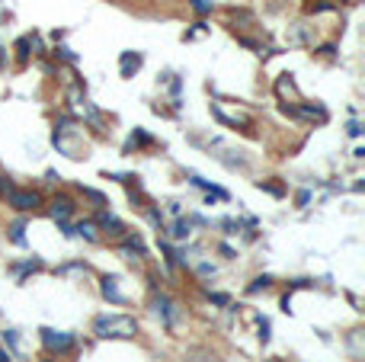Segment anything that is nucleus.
I'll return each instance as SVG.
<instances>
[{
    "label": "nucleus",
    "mask_w": 365,
    "mask_h": 362,
    "mask_svg": "<svg viewBox=\"0 0 365 362\" xmlns=\"http://www.w3.org/2000/svg\"><path fill=\"white\" fill-rule=\"evenodd\" d=\"M93 334L102 340H132L138 334V321L128 314H102L93 321Z\"/></svg>",
    "instance_id": "nucleus-1"
},
{
    "label": "nucleus",
    "mask_w": 365,
    "mask_h": 362,
    "mask_svg": "<svg viewBox=\"0 0 365 362\" xmlns=\"http://www.w3.org/2000/svg\"><path fill=\"white\" fill-rule=\"evenodd\" d=\"M51 142H55V148L61 151V154H68L70 161H80V157H87V144H83V138L77 135V129H70V125H55V135H51Z\"/></svg>",
    "instance_id": "nucleus-2"
},
{
    "label": "nucleus",
    "mask_w": 365,
    "mask_h": 362,
    "mask_svg": "<svg viewBox=\"0 0 365 362\" xmlns=\"http://www.w3.org/2000/svg\"><path fill=\"white\" fill-rule=\"evenodd\" d=\"M6 206H13L16 212H36V208L42 206V196H38L36 189H16L13 186L10 193H6Z\"/></svg>",
    "instance_id": "nucleus-3"
},
{
    "label": "nucleus",
    "mask_w": 365,
    "mask_h": 362,
    "mask_svg": "<svg viewBox=\"0 0 365 362\" xmlns=\"http://www.w3.org/2000/svg\"><path fill=\"white\" fill-rule=\"evenodd\" d=\"M42 343H45V349H48V353H70V349H74V334L45 327L42 330Z\"/></svg>",
    "instance_id": "nucleus-4"
},
{
    "label": "nucleus",
    "mask_w": 365,
    "mask_h": 362,
    "mask_svg": "<svg viewBox=\"0 0 365 362\" xmlns=\"http://www.w3.org/2000/svg\"><path fill=\"white\" fill-rule=\"evenodd\" d=\"M154 314H157L160 321L173 330L176 327V321H179V304L173 302V298H166V295H157L154 298Z\"/></svg>",
    "instance_id": "nucleus-5"
},
{
    "label": "nucleus",
    "mask_w": 365,
    "mask_h": 362,
    "mask_svg": "<svg viewBox=\"0 0 365 362\" xmlns=\"http://www.w3.org/2000/svg\"><path fill=\"white\" fill-rule=\"evenodd\" d=\"M96 228H100V231H106L112 240L125 238V225H122L115 215H109V212H100V218H96Z\"/></svg>",
    "instance_id": "nucleus-6"
},
{
    "label": "nucleus",
    "mask_w": 365,
    "mask_h": 362,
    "mask_svg": "<svg viewBox=\"0 0 365 362\" xmlns=\"http://www.w3.org/2000/svg\"><path fill=\"white\" fill-rule=\"evenodd\" d=\"M48 215H51L55 221H61V225H64V221L74 215V202H70L68 196H61V199H55V202L48 206Z\"/></svg>",
    "instance_id": "nucleus-7"
},
{
    "label": "nucleus",
    "mask_w": 365,
    "mask_h": 362,
    "mask_svg": "<svg viewBox=\"0 0 365 362\" xmlns=\"http://www.w3.org/2000/svg\"><path fill=\"white\" fill-rule=\"evenodd\" d=\"M186 362H221V356L208 346H192L189 353H186Z\"/></svg>",
    "instance_id": "nucleus-8"
},
{
    "label": "nucleus",
    "mask_w": 365,
    "mask_h": 362,
    "mask_svg": "<svg viewBox=\"0 0 365 362\" xmlns=\"http://www.w3.org/2000/svg\"><path fill=\"white\" fill-rule=\"evenodd\" d=\"M102 295H106L109 302H115V304H125V295L119 292V279H115V276L102 279Z\"/></svg>",
    "instance_id": "nucleus-9"
},
{
    "label": "nucleus",
    "mask_w": 365,
    "mask_h": 362,
    "mask_svg": "<svg viewBox=\"0 0 365 362\" xmlns=\"http://www.w3.org/2000/svg\"><path fill=\"white\" fill-rule=\"evenodd\" d=\"M141 61H144V58H141L138 52H125V55H122V78H132V74L141 68Z\"/></svg>",
    "instance_id": "nucleus-10"
},
{
    "label": "nucleus",
    "mask_w": 365,
    "mask_h": 362,
    "mask_svg": "<svg viewBox=\"0 0 365 362\" xmlns=\"http://www.w3.org/2000/svg\"><path fill=\"white\" fill-rule=\"evenodd\" d=\"M100 228H96V221H80L77 228H70V234H77V238H83V240H100Z\"/></svg>",
    "instance_id": "nucleus-11"
},
{
    "label": "nucleus",
    "mask_w": 365,
    "mask_h": 362,
    "mask_svg": "<svg viewBox=\"0 0 365 362\" xmlns=\"http://www.w3.org/2000/svg\"><path fill=\"white\" fill-rule=\"evenodd\" d=\"M141 144H151V138H147V132L134 129V132H132V138H128V142H125V154H132V151H138Z\"/></svg>",
    "instance_id": "nucleus-12"
},
{
    "label": "nucleus",
    "mask_w": 365,
    "mask_h": 362,
    "mask_svg": "<svg viewBox=\"0 0 365 362\" xmlns=\"http://www.w3.org/2000/svg\"><path fill=\"white\" fill-rule=\"evenodd\" d=\"M189 234H192V221H189V218H179L176 225H173L170 238H173V240H189Z\"/></svg>",
    "instance_id": "nucleus-13"
},
{
    "label": "nucleus",
    "mask_w": 365,
    "mask_h": 362,
    "mask_svg": "<svg viewBox=\"0 0 365 362\" xmlns=\"http://www.w3.org/2000/svg\"><path fill=\"white\" fill-rule=\"evenodd\" d=\"M349 353H352V359H362V330H352L349 334Z\"/></svg>",
    "instance_id": "nucleus-14"
},
{
    "label": "nucleus",
    "mask_w": 365,
    "mask_h": 362,
    "mask_svg": "<svg viewBox=\"0 0 365 362\" xmlns=\"http://www.w3.org/2000/svg\"><path fill=\"white\" fill-rule=\"evenodd\" d=\"M301 116H307V119H317V122H327V110L324 106H301Z\"/></svg>",
    "instance_id": "nucleus-15"
},
{
    "label": "nucleus",
    "mask_w": 365,
    "mask_h": 362,
    "mask_svg": "<svg viewBox=\"0 0 365 362\" xmlns=\"http://www.w3.org/2000/svg\"><path fill=\"white\" fill-rule=\"evenodd\" d=\"M275 90L282 93V97H295V84H292V74H282L279 84H275Z\"/></svg>",
    "instance_id": "nucleus-16"
},
{
    "label": "nucleus",
    "mask_w": 365,
    "mask_h": 362,
    "mask_svg": "<svg viewBox=\"0 0 365 362\" xmlns=\"http://www.w3.org/2000/svg\"><path fill=\"white\" fill-rule=\"evenodd\" d=\"M269 285H273V279H269V276H256L253 282H250V289H247V292H250V295H256V292H266Z\"/></svg>",
    "instance_id": "nucleus-17"
},
{
    "label": "nucleus",
    "mask_w": 365,
    "mask_h": 362,
    "mask_svg": "<svg viewBox=\"0 0 365 362\" xmlns=\"http://www.w3.org/2000/svg\"><path fill=\"white\" fill-rule=\"evenodd\" d=\"M26 225H23V221H16V225H10V240H13V244H26Z\"/></svg>",
    "instance_id": "nucleus-18"
},
{
    "label": "nucleus",
    "mask_w": 365,
    "mask_h": 362,
    "mask_svg": "<svg viewBox=\"0 0 365 362\" xmlns=\"http://www.w3.org/2000/svg\"><path fill=\"white\" fill-rule=\"evenodd\" d=\"M83 196H87L90 202H96V206H100V208L106 206V199H102V193H96V189H87V186H83Z\"/></svg>",
    "instance_id": "nucleus-19"
},
{
    "label": "nucleus",
    "mask_w": 365,
    "mask_h": 362,
    "mask_svg": "<svg viewBox=\"0 0 365 362\" xmlns=\"http://www.w3.org/2000/svg\"><path fill=\"white\" fill-rule=\"evenodd\" d=\"M192 10L196 14H211V0H192Z\"/></svg>",
    "instance_id": "nucleus-20"
},
{
    "label": "nucleus",
    "mask_w": 365,
    "mask_h": 362,
    "mask_svg": "<svg viewBox=\"0 0 365 362\" xmlns=\"http://www.w3.org/2000/svg\"><path fill=\"white\" fill-rule=\"evenodd\" d=\"M4 343H10V346L16 349V346H19V334H16V330H6V334H4Z\"/></svg>",
    "instance_id": "nucleus-21"
},
{
    "label": "nucleus",
    "mask_w": 365,
    "mask_h": 362,
    "mask_svg": "<svg viewBox=\"0 0 365 362\" xmlns=\"http://www.w3.org/2000/svg\"><path fill=\"white\" fill-rule=\"evenodd\" d=\"M10 189H13L10 176H4V174H0V196H4V199H6V193H10Z\"/></svg>",
    "instance_id": "nucleus-22"
},
{
    "label": "nucleus",
    "mask_w": 365,
    "mask_h": 362,
    "mask_svg": "<svg viewBox=\"0 0 365 362\" xmlns=\"http://www.w3.org/2000/svg\"><path fill=\"white\" fill-rule=\"evenodd\" d=\"M260 189H266V193H273V196H282V186H279V183H260Z\"/></svg>",
    "instance_id": "nucleus-23"
},
{
    "label": "nucleus",
    "mask_w": 365,
    "mask_h": 362,
    "mask_svg": "<svg viewBox=\"0 0 365 362\" xmlns=\"http://www.w3.org/2000/svg\"><path fill=\"white\" fill-rule=\"evenodd\" d=\"M196 270H199V276H215V266H208V263H199Z\"/></svg>",
    "instance_id": "nucleus-24"
},
{
    "label": "nucleus",
    "mask_w": 365,
    "mask_h": 362,
    "mask_svg": "<svg viewBox=\"0 0 365 362\" xmlns=\"http://www.w3.org/2000/svg\"><path fill=\"white\" fill-rule=\"evenodd\" d=\"M260 340L263 343L269 340V321H263V317H260Z\"/></svg>",
    "instance_id": "nucleus-25"
},
{
    "label": "nucleus",
    "mask_w": 365,
    "mask_h": 362,
    "mask_svg": "<svg viewBox=\"0 0 365 362\" xmlns=\"http://www.w3.org/2000/svg\"><path fill=\"white\" fill-rule=\"evenodd\" d=\"M0 362H10V353H6V349H0Z\"/></svg>",
    "instance_id": "nucleus-26"
}]
</instances>
